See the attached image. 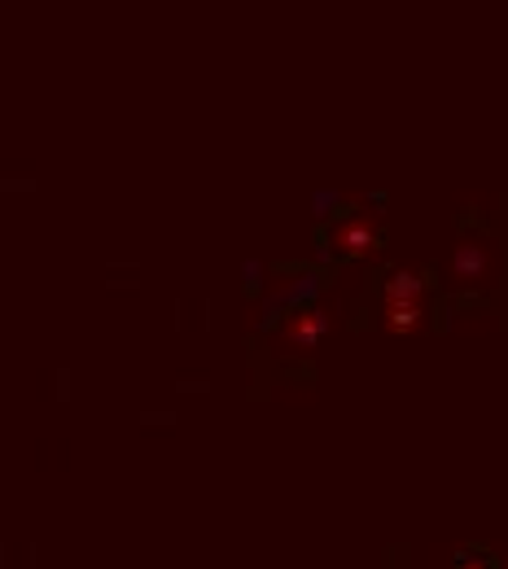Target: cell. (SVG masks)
Returning a JSON list of instances; mask_svg holds the SVG:
<instances>
[{"instance_id": "8992f818", "label": "cell", "mask_w": 508, "mask_h": 569, "mask_svg": "<svg viewBox=\"0 0 508 569\" xmlns=\"http://www.w3.org/2000/svg\"><path fill=\"white\" fill-rule=\"evenodd\" d=\"M456 569H491V566H487V561H478V557H465Z\"/></svg>"}, {"instance_id": "7a4b0ae2", "label": "cell", "mask_w": 508, "mask_h": 569, "mask_svg": "<svg viewBox=\"0 0 508 569\" xmlns=\"http://www.w3.org/2000/svg\"><path fill=\"white\" fill-rule=\"evenodd\" d=\"M325 333H329V316L325 311H298L286 320V329H281V342L290 347V351H316L320 342H325Z\"/></svg>"}, {"instance_id": "277c9868", "label": "cell", "mask_w": 508, "mask_h": 569, "mask_svg": "<svg viewBox=\"0 0 508 569\" xmlns=\"http://www.w3.org/2000/svg\"><path fill=\"white\" fill-rule=\"evenodd\" d=\"M381 325L399 338L417 333L426 325V302H381Z\"/></svg>"}, {"instance_id": "3957f363", "label": "cell", "mask_w": 508, "mask_h": 569, "mask_svg": "<svg viewBox=\"0 0 508 569\" xmlns=\"http://www.w3.org/2000/svg\"><path fill=\"white\" fill-rule=\"evenodd\" d=\"M451 272H456V281L465 284H487V277L496 272V250L487 241H465L456 250V259H451Z\"/></svg>"}, {"instance_id": "5b68a950", "label": "cell", "mask_w": 508, "mask_h": 569, "mask_svg": "<svg viewBox=\"0 0 508 569\" xmlns=\"http://www.w3.org/2000/svg\"><path fill=\"white\" fill-rule=\"evenodd\" d=\"M386 302H421L426 298V277L421 272H395L386 289H381Z\"/></svg>"}, {"instance_id": "6da1fadb", "label": "cell", "mask_w": 508, "mask_h": 569, "mask_svg": "<svg viewBox=\"0 0 508 569\" xmlns=\"http://www.w3.org/2000/svg\"><path fill=\"white\" fill-rule=\"evenodd\" d=\"M329 246L338 254H347V259H372L381 250V232H377V223L368 214H347V219L333 223Z\"/></svg>"}]
</instances>
